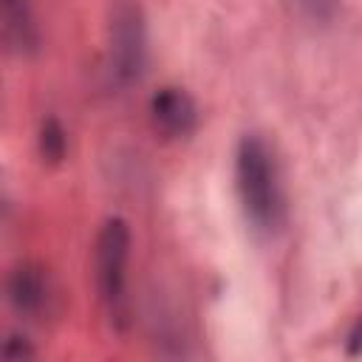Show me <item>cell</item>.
<instances>
[{
	"instance_id": "6da1fadb",
	"label": "cell",
	"mask_w": 362,
	"mask_h": 362,
	"mask_svg": "<svg viewBox=\"0 0 362 362\" xmlns=\"http://www.w3.org/2000/svg\"><path fill=\"white\" fill-rule=\"evenodd\" d=\"M235 192L246 223L260 235H274L286 221V192L280 164L269 141L246 133L235 147Z\"/></svg>"
},
{
	"instance_id": "7a4b0ae2",
	"label": "cell",
	"mask_w": 362,
	"mask_h": 362,
	"mask_svg": "<svg viewBox=\"0 0 362 362\" xmlns=\"http://www.w3.org/2000/svg\"><path fill=\"white\" fill-rule=\"evenodd\" d=\"M127 260H130V226L124 218L113 215L102 223L93 249L96 291L107 322L116 331L130 325V297H127Z\"/></svg>"
},
{
	"instance_id": "3957f363",
	"label": "cell",
	"mask_w": 362,
	"mask_h": 362,
	"mask_svg": "<svg viewBox=\"0 0 362 362\" xmlns=\"http://www.w3.org/2000/svg\"><path fill=\"white\" fill-rule=\"evenodd\" d=\"M147 65V20L139 0H113L107 20L105 71L113 88H127L141 79Z\"/></svg>"
},
{
	"instance_id": "277c9868",
	"label": "cell",
	"mask_w": 362,
	"mask_h": 362,
	"mask_svg": "<svg viewBox=\"0 0 362 362\" xmlns=\"http://www.w3.org/2000/svg\"><path fill=\"white\" fill-rule=\"evenodd\" d=\"M6 297L20 317L42 320L51 311V297H54L48 272L34 260L17 263L6 277Z\"/></svg>"
},
{
	"instance_id": "5b68a950",
	"label": "cell",
	"mask_w": 362,
	"mask_h": 362,
	"mask_svg": "<svg viewBox=\"0 0 362 362\" xmlns=\"http://www.w3.org/2000/svg\"><path fill=\"white\" fill-rule=\"evenodd\" d=\"M150 122L167 139H184L198 124V107L181 88L164 85L150 96Z\"/></svg>"
},
{
	"instance_id": "8992f818",
	"label": "cell",
	"mask_w": 362,
	"mask_h": 362,
	"mask_svg": "<svg viewBox=\"0 0 362 362\" xmlns=\"http://www.w3.org/2000/svg\"><path fill=\"white\" fill-rule=\"evenodd\" d=\"M0 20H3V42L8 51L20 57L37 51L40 31L28 0H0Z\"/></svg>"
},
{
	"instance_id": "52a82bcc",
	"label": "cell",
	"mask_w": 362,
	"mask_h": 362,
	"mask_svg": "<svg viewBox=\"0 0 362 362\" xmlns=\"http://www.w3.org/2000/svg\"><path fill=\"white\" fill-rule=\"evenodd\" d=\"M37 144H40V156H42V161L57 164V161H62V158H65L68 136H65L62 124H59L54 116L42 119V124H40V136H37Z\"/></svg>"
},
{
	"instance_id": "ba28073f",
	"label": "cell",
	"mask_w": 362,
	"mask_h": 362,
	"mask_svg": "<svg viewBox=\"0 0 362 362\" xmlns=\"http://www.w3.org/2000/svg\"><path fill=\"white\" fill-rule=\"evenodd\" d=\"M3 356L11 359V362H20V359L34 356V348L23 334H8V339L3 342Z\"/></svg>"
},
{
	"instance_id": "9c48e42d",
	"label": "cell",
	"mask_w": 362,
	"mask_h": 362,
	"mask_svg": "<svg viewBox=\"0 0 362 362\" xmlns=\"http://www.w3.org/2000/svg\"><path fill=\"white\" fill-rule=\"evenodd\" d=\"M297 6L311 17V20H328L337 8V0H297Z\"/></svg>"
},
{
	"instance_id": "30bf717a",
	"label": "cell",
	"mask_w": 362,
	"mask_h": 362,
	"mask_svg": "<svg viewBox=\"0 0 362 362\" xmlns=\"http://www.w3.org/2000/svg\"><path fill=\"white\" fill-rule=\"evenodd\" d=\"M345 354H348V356H362V317H359V320L354 322V328L348 331Z\"/></svg>"
}]
</instances>
